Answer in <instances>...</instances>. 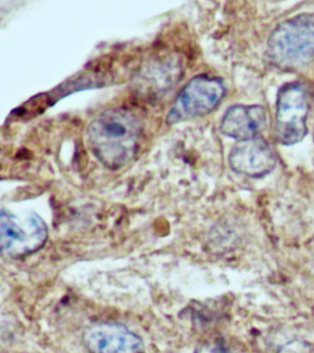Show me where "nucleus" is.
Here are the masks:
<instances>
[{"label": "nucleus", "mask_w": 314, "mask_h": 353, "mask_svg": "<svg viewBox=\"0 0 314 353\" xmlns=\"http://www.w3.org/2000/svg\"><path fill=\"white\" fill-rule=\"evenodd\" d=\"M82 342L89 353H146L141 336L119 323H93L85 328Z\"/></svg>", "instance_id": "obj_6"}, {"label": "nucleus", "mask_w": 314, "mask_h": 353, "mask_svg": "<svg viewBox=\"0 0 314 353\" xmlns=\"http://www.w3.org/2000/svg\"><path fill=\"white\" fill-rule=\"evenodd\" d=\"M275 138L284 145L300 142L307 134L310 97L300 82H289L278 91L275 105Z\"/></svg>", "instance_id": "obj_5"}, {"label": "nucleus", "mask_w": 314, "mask_h": 353, "mask_svg": "<svg viewBox=\"0 0 314 353\" xmlns=\"http://www.w3.org/2000/svg\"><path fill=\"white\" fill-rule=\"evenodd\" d=\"M228 163L236 173L250 178H262L274 170L277 159L269 143L256 137L234 146L228 156Z\"/></svg>", "instance_id": "obj_7"}, {"label": "nucleus", "mask_w": 314, "mask_h": 353, "mask_svg": "<svg viewBox=\"0 0 314 353\" xmlns=\"http://www.w3.org/2000/svg\"><path fill=\"white\" fill-rule=\"evenodd\" d=\"M141 132L139 119L131 110L115 108L101 112L90 123L88 146L104 167L120 170L136 156Z\"/></svg>", "instance_id": "obj_1"}, {"label": "nucleus", "mask_w": 314, "mask_h": 353, "mask_svg": "<svg viewBox=\"0 0 314 353\" xmlns=\"http://www.w3.org/2000/svg\"><path fill=\"white\" fill-rule=\"evenodd\" d=\"M270 62L283 70H297L314 59V14H300L282 22L270 35Z\"/></svg>", "instance_id": "obj_2"}, {"label": "nucleus", "mask_w": 314, "mask_h": 353, "mask_svg": "<svg viewBox=\"0 0 314 353\" xmlns=\"http://www.w3.org/2000/svg\"><path fill=\"white\" fill-rule=\"evenodd\" d=\"M266 123V110L260 105H234L223 116L220 130L239 142L258 137Z\"/></svg>", "instance_id": "obj_8"}, {"label": "nucleus", "mask_w": 314, "mask_h": 353, "mask_svg": "<svg viewBox=\"0 0 314 353\" xmlns=\"http://www.w3.org/2000/svg\"><path fill=\"white\" fill-rule=\"evenodd\" d=\"M195 353H234L230 347L222 341H208L199 345Z\"/></svg>", "instance_id": "obj_9"}, {"label": "nucleus", "mask_w": 314, "mask_h": 353, "mask_svg": "<svg viewBox=\"0 0 314 353\" xmlns=\"http://www.w3.org/2000/svg\"><path fill=\"white\" fill-rule=\"evenodd\" d=\"M48 239V226L39 215L1 210L0 250L4 258H26L43 248Z\"/></svg>", "instance_id": "obj_3"}, {"label": "nucleus", "mask_w": 314, "mask_h": 353, "mask_svg": "<svg viewBox=\"0 0 314 353\" xmlns=\"http://www.w3.org/2000/svg\"><path fill=\"white\" fill-rule=\"evenodd\" d=\"M226 87L219 77L199 74L179 92L168 113L170 125L203 117L216 110L224 99Z\"/></svg>", "instance_id": "obj_4"}]
</instances>
